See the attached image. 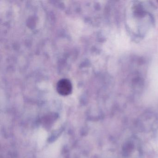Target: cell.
Listing matches in <instances>:
<instances>
[{
    "instance_id": "obj_1",
    "label": "cell",
    "mask_w": 158,
    "mask_h": 158,
    "mask_svg": "<svg viewBox=\"0 0 158 158\" xmlns=\"http://www.w3.org/2000/svg\"><path fill=\"white\" fill-rule=\"evenodd\" d=\"M73 86L68 79H62L57 83V90L58 93L62 96H67L72 92Z\"/></svg>"
}]
</instances>
